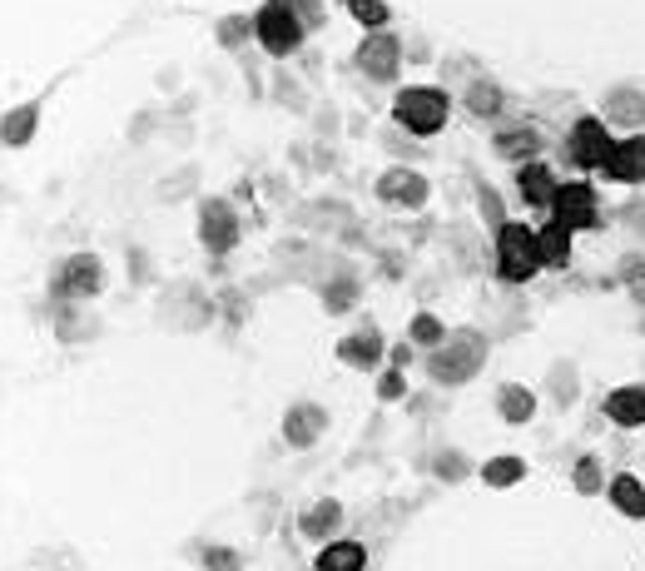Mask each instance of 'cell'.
<instances>
[{
    "label": "cell",
    "mask_w": 645,
    "mask_h": 571,
    "mask_svg": "<svg viewBox=\"0 0 645 571\" xmlns=\"http://www.w3.org/2000/svg\"><path fill=\"white\" fill-rule=\"evenodd\" d=\"M323 432H328V408H318V403H293L283 413V442L288 447H313Z\"/></svg>",
    "instance_id": "cell-12"
},
{
    "label": "cell",
    "mask_w": 645,
    "mask_h": 571,
    "mask_svg": "<svg viewBox=\"0 0 645 571\" xmlns=\"http://www.w3.org/2000/svg\"><path fill=\"white\" fill-rule=\"evenodd\" d=\"M338 358H343L348 368H363V373H368V368H378V363L387 358L383 333H378L373 323H368V328H358V333H348V338L338 343Z\"/></svg>",
    "instance_id": "cell-14"
},
{
    "label": "cell",
    "mask_w": 645,
    "mask_h": 571,
    "mask_svg": "<svg viewBox=\"0 0 645 571\" xmlns=\"http://www.w3.org/2000/svg\"><path fill=\"white\" fill-rule=\"evenodd\" d=\"M502 105H507V95H502L492 80H472V85H467V110H472L477 120H497Z\"/></svg>",
    "instance_id": "cell-24"
},
{
    "label": "cell",
    "mask_w": 645,
    "mask_h": 571,
    "mask_svg": "<svg viewBox=\"0 0 645 571\" xmlns=\"http://www.w3.org/2000/svg\"><path fill=\"white\" fill-rule=\"evenodd\" d=\"M551 393H556V403H571L576 398V368L571 363H556L551 368Z\"/></svg>",
    "instance_id": "cell-32"
},
{
    "label": "cell",
    "mask_w": 645,
    "mask_h": 571,
    "mask_svg": "<svg viewBox=\"0 0 645 571\" xmlns=\"http://www.w3.org/2000/svg\"><path fill=\"white\" fill-rule=\"evenodd\" d=\"M571 482H576V492H581V497H596V492L606 487L601 457H581V462H576V472H571Z\"/></svg>",
    "instance_id": "cell-28"
},
{
    "label": "cell",
    "mask_w": 645,
    "mask_h": 571,
    "mask_svg": "<svg viewBox=\"0 0 645 571\" xmlns=\"http://www.w3.org/2000/svg\"><path fill=\"white\" fill-rule=\"evenodd\" d=\"M551 219L566 224L571 234H576V229H596V224H601L596 189H591V184H561L556 199H551Z\"/></svg>",
    "instance_id": "cell-7"
},
{
    "label": "cell",
    "mask_w": 645,
    "mask_h": 571,
    "mask_svg": "<svg viewBox=\"0 0 645 571\" xmlns=\"http://www.w3.org/2000/svg\"><path fill=\"white\" fill-rule=\"evenodd\" d=\"M601 174L616 179V184H645V135H631V140L611 144Z\"/></svg>",
    "instance_id": "cell-11"
},
{
    "label": "cell",
    "mask_w": 645,
    "mask_h": 571,
    "mask_svg": "<svg viewBox=\"0 0 645 571\" xmlns=\"http://www.w3.org/2000/svg\"><path fill=\"white\" fill-rule=\"evenodd\" d=\"M353 303H358V279H333L323 288V308L328 313H348Z\"/></svg>",
    "instance_id": "cell-29"
},
{
    "label": "cell",
    "mask_w": 645,
    "mask_h": 571,
    "mask_svg": "<svg viewBox=\"0 0 645 571\" xmlns=\"http://www.w3.org/2000/svg\"><path fill=\"white\" fill-rule=\"evenodd\" d=\"M199 244H204L209 254H229V249L239 244V214H234L229 199H209V204L199 209Z\"/></svg>",
    "instance_id": "cell-8"
},
{
    "label": "cell",
    "mask_w": 645,
    "mask_h": 571,
    "mask_svg": "<svg viewBox=\"0 0 645 571\" xmlns=\"http://www.w3.org/2000/svg\"><path fill=\"white\" fill-rule=\"evenodd\" d=\"M526 477V462L521 457H492L487 467H482V482L487 487H516Z\"/></svg>",
    "instance_id": "cell-25"
},
{
    "label": "cell",
    "mask_w": 645,
    "mask_h": 571,
    "mask_svg": "<svg viewBox=\"0 0 645 571\" xmlns=\"http://www.w3.org/2000/svg\"><path fill=\"white\" fill-rule=\"evenodd\" d=\"M214 35H219V45H224V50H239V45L249 40V15H224Z\"/></svg>",
    "instance_id": "cell-31"
},
{
    "label": "cell",
    "mask_w": 645,
    "mask_h": 571,
    "mask_svg": "<svg viewBox=\"0 0 645 571\" xmlns=\"http://www.w3.org/2000/svg\"><path fill=\"white\" fill-rule=\"evenodd\" d=\"M397 65H402V40L387 35V30H368L363 45H358V70L368 80H392Z\"/></svg>",
    "instance_id": "cell-9"
},
{
    "label": "cell",
    "mask_w": 645,
    "mask_h": 571,
    "mask_svg": "<svg viewBox=\"0 0 645 571\" xmlns=\"http://www.w3.org/2000/svg\"><path fill=\"white\" fill-rule=\"evenodd\" d=\"M254 35L273 60H283V55H293V50L303 45L308 25H303V15H298L288 0H263L254 15Z\"/></svg>",
    "instance_id": "cell-4"
},
{
    "label": "cell",
    "mask_w": 645,
    "mask_h": 571,
    "mask_svg": "<svg viewBox=\"0 0 645 571\" xmlns=\"http://www.w3.org/2000/svg\"><path fill=\"white\" fill-rule=\"evenodd\" d=\"M100 288H105L100 259H95V254H70V259L55 269V279H50V298H55V303H90Z\"/></svg>",
    "instance_id": "cell-5"
},
{
    "label": "cell",
    "mask_w": 645,
    "mask_h": 571,
    "mask_svg": "<svg viewBox=\"0 0 645 571\" xmlns=\"http://www.w3.org/2000/svg\"><path fill=\"white\" fill-rule=\"evenodd\" d=\"M348 15H353V20H358L363 30H383L392 10H387L383 0H348Z\"/></svg>",
    "instance_id": "cell-30"
},
{
    "label": "cell",
    "mask_w": 645,
    "mask_h": 571,
    "mask_svg": "<svg viewBox=\"0 0 645 571\" xmlns=\"http://www.w3.org/2000/svg\"><path fill=\"white\" fill-rule=\"evenodd\" d=\"M477 368H487V333H477V328H457L427 353V378L442 388L472 383Z\"/></svg>",
    "instance_id": "cell-1"
},
{
    "label": "cell",
    "mask_w": 645,
    "mask_h": 571,
    "mask_svg": "<svg viewBox=\"0 0 645 571\" xmlns=\"http://www.w3.org/2000/svg\"><path fill=\"white\" fill-rule=\"evenodd\" d=\"M497 413H502V423H531L536 418V393L531 388H521V383H507V388H497Z\"/></svg>",
    "instance_id": "cell-19"
},
{
    "label": "cell",
    "mask_w": 645,
    "mask_h": 571,
    "mask_svg": "<svg viewBox=\"0 0 645 571\" xmlns=\"http://www.w3.org/2000/svg\"><path fill=\"white\" fill-rule=\"evenodd\" d=\"M447 110H452V100H447L437 85H407V90L392 100V120H397L407 135H417V140L437 135V130L447 125Z\"/></svg>",
    "instance_id": "cell-2"
},
{
    "label": "cell",
    "mask_w": 645,
    "mask_h": 571,
    "mask_svg": "<svg viewBox=\"0 0 645 571\" xmlns=\"http://www.w3.org/2000/svg\"><path fill=\"white\" fill-rule=\"evenodd\" d=\"M55 318H60V338L65 343H80L95 333V318L85 323V313H75V303H55Z\"/></svg>",
    "instance_id": "cell-27"
},
{
    "label": "cell",
    "mask_w": 645,
    "mask_h": 571,
    "mask_svg": "<svg viewBox=\"0 0 645 571\" xmlns=\"http://www.w3.org/2000/svg\"><path fill=\"white\" fill-rule=\"evenodd\" d=\"M477 204H482V214H487V224H492V229H502V224H507V219H502V199H497V189L477 184Z\"/></svg>",
    "instance_id": "cell-35"
},
{
    "label": "cell",
    "mask_w": 645,
    "mask_h": 571,
    "mask_svg": "<svg viewBox=\"0 0 645 571\" xmlns=\"http://www.w3.org/2000/svg\"><path fill=\"white\" fill-rule=\"evenodd\" d=\"M313 567L318 571H368V552H363V542H328Z\"/></svg>",
    "instance_id": "cell-21"
},
{
    "label": "cell",
    "mask_w": 645,
    "mask_h": 571,
    "mask_svg": "<svg viewBox=\"0 0 645 571\" xmlns=\"http://www.w3.org/2000/svg\"><path fill=\"white\" fill-rule=\"evenodd\" d=\"M516 189H521V199H526L531 209H551V199H556L561 179H556V169H551V164L526 159V164L516 169Z\"/></svg>",
    "instance_id": "cell-13"
},
{
    "label": "cell",
    "mask_w": 645,
    "mask_h": 571,
    "mask_svg": "<svg viewBox=\"0 0 645 571\" xmlns=\"http://www.w3.org/2000/svg\"><path fill=\"white\" fill-rule=\"evenodd\" d=\"M606 125H616V130H641L645 125V90H631V85L611 90V95H606Z\"/></svg>",
    "instance_id": "cell-15"
},
{
    "label": "cell",
    "mask_w": 645,
    "mask_h": 571,
    "mask_svg": "<svg viewBox=\"0 0 645 571\" xmlns=\"http://www.w3.org/2000/svg\"><path fill=\"white\" fill-rule=\"evenodd\" d=\"M35 125H40V100L15 105V110H5V120H0V140L5 144H30Z\"/></svg>",
    "instance_id": "cell-22"
},
{
    "label": "cell",
    "mask_w": 645,
    "mask_h": 571,
    "mask_svg": "<svg viewBox=\"0 0 645 571\" xmlns=\"http://www.w3.org/2000/svg\"><path fill=\"white\" fill-rule=\"evenodd\" d=\"M204 571H244V557L229 552V547H209L204 552Z\"/></svg>",
    "instance_id": "cell-33"
},
{
    "label": "cell",
    "mask_w": 645,
    "mask_h": 571,
    "mask_svg": "<svg viewBox=\"0 0 645 571\" xmlns=\"http://www.w3.org/2000/svg\"><path fill=\"white\" fill-rule=\"evenodd\" d=\"M407 393V378H402V368H387L383 378H378V398L383 403H392V398H402Z\"/></svg>",
    "instance_id": "cell-36"
},
{
    "label": "cell",
    "mask_w": 645,
    "mask_h": 571,
    "mask_svg": "<svg viewBox=\"0 0 645 571\" xmlns=\"http://www.w3.org/2000/svg\"><path fill=\"white\" fill-rule=\"evenodd\" d=\"M387 363H392V368H407V363H412V343H392V348H387Z\"/></svg>",
    "instance_id": "cell-37"
},
{
    "label": "cell",
    "mask_w": 645,
    "mask_h": 571,
    "mask_svg": "<svg viewBox=\"0 0 645 571\" xmlns=\"http://www.w3.org/2000/svg\"><path fill=\"white\" fill-rule=\"evenodd\" d=\"M427 179L417 174V169H407V164H397V169H387L383 179H378V199L392 204V209H422L427 204Z\"/></svg>",
    "instance_id": "cell-10"
},
{
    "label": "cell",
    "mask_w": 645,
    "mask_h": 571,
    "mask_svg": "<svg viewBox=\"0 0 645 571\" xmlns=\"http://www.w3.org/2000/svg\"><path fill=\"white\" fill-rule=\"evenodd\" d=\"M536 269H541L536 229L521 224V219H507V224L497 229V274H502L507 284H526Z\"/></svg>",
    "instance_id": "cell-3"
},
{
    "label": "cell",
    "mask_w": 645,
    "mask_h": 571,
    "mask_svg": "<svg viewBox=\"0 0 645 571\" xmlns=\"http://www.w3.org/2000/svg\"><path fill=\"white\" fill-rule=\"evenodd\" d=\"M611 130H606V120H596V115H581L571 130H566V159L576 164V169H601L606 164V154H611Z\"/></svg>",
    "instance_id": "cell-6"
},
{
    "label": "cell",
    "mask_w": 645,
    "mask_h": 571,
    "mask_svg": "<svg viewBox=\"0 0 645 571\" xmlns=\"http://www.w3.org/2000/svg\"><path fill=\"white\" fill-rule=\"evenodd\" d=\"M606 418L611 423H621V428H645V388H616L611 398H606Z\"/></svg>",
    "instance_id": "cell-17"
},
{
    "label": "cell",
    "mask_w": 645,
    "mask_h": 571,
    "mask_svg": "<svg viewBox=\"0 0 645 571\" xmlns=\"http://www.w3.org/2000/svg\"><path fill=\"white\" fill-rule=\"evenodd\" d=\"M442 338H447V328H442V318H437V313H412V323H407V343L437 348Z\"/></svg>",
    "instance_id": "cell-26"
},
{
    "label": "cell",
    "mask_w": 645,
    "mask_h": 571,
    "mask_svg": "<svg viewBox=\"0 0 645 571\" xmlns=\"http://www.w3.org/2000/svg\"><path fill=\"white\" fill-rule=\"evenodd\" d=\"M338 527H343V502H333V497L313 502V507L298 517V532H303V537H313V542H333V537H338Z\"/></svg>",
    "instance_id": "cell-16"
},
{
    "label": "cell",
    "mask_w": 645,
    "mask_h": 571,
    "mask_svg": "<svg viewBox=\"0 0 645 571\" xmlns=\"http://www.w3.org/2000/svg\"><path fill=\"white\" fill-rule=\"evenodd\" d=\"M541 130H531V125H512V130H497V154L502 159H516V164H526V159H536L541 154Z\"/></svg>",
    "instance_id": "cell-18"
},
{
    "label": "cell",
    "mask_w": 645,
    "mask_h": 571,
    "mask_svg": "<svg viewBox=\"0 0 645 571\" xmlns=\"http://www.w3.org/2000/svg\"><path fill=\"white\" fill-rule=\"evenodd\" d=\"M536 244H541V269H566L571 264V229L566 224H546L536 229Z\"/></svg>",
    "instance_id": "cell-20"
},
{
    "label": "cell",
    "mask_w": 645,
    "mask_h": 571,
    "mask_svg": "<svg viewBox=\"0 0 645 571\" xmlns=\"http://www.w3.org/2000/svg\"><path fill=\"white\" fill-rule=\"evenodd\" d=\"M432 472H437L442 482H457V477H467V457H462V452H442V457L432 462Z\"/></svg>",
    "instance_id": "cell-34"
},
{
    "label": "cell",
    "mask_w": 645,
    "mask_h": 571,
    "mask_svg": "<svg viewBox=\"0 0 645 571\" xmlns=\"http://www.w3.org/2000/svg\"><path fill=\"white\" fill-rule=\"evenodd\" d=\"M611 502H616V512H626V517H645V482L641 477H631V472H621V477H611Z\"/></svg>",
    "instance_id": "cell-23"
}]
</instances>
